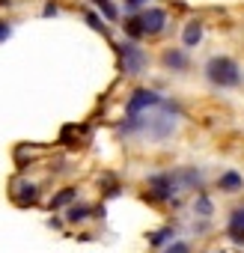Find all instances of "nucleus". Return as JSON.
I'll use <instances>...</instances> for the list:
<instances>
[{
	"instance_id": "f257e3e1",
	"label": "nucleus",
	"mask_w": 244,
	"mask_h": 253,
	"mask_svg": "<svg viewBox=\"0 0 244 253\" xmlns=\"http://www.w3.org/2000/svg\"><path fill=\"white\" fill-rule=\"evenodd\" d=\"M205 75H208V81H211L214 86H235V84L241 81V69H238L235 60H229V57H214V60H208Z\"/></svg>"
},
{
	"instance_id": "f03ea898",
	"label": "nucleus",
	"mask_w": 244,
	"mask_h": 253,
	"mask_svg": "<svg viewBox=\"0 0 244 253\" xmlns=\"http://www.w3.org/2000/svg\"><path fill=\"white\" fill-rule=\"evenodd\" d=\"M119 54H122V66H125L128 75H140V72H143V66H146V54H143L134 42H125V45L119 48Z\"/></svg>"
},
{
	"instance_id": "7ed1b4c3",
	"label": "nucleus",
	"mask_w": 244,
	"mask_h": 253,
	"mask_svg": "<svg viewBox=\"0 0 244 253\" xmlns=\"http://www.w3.org/2000/svg\"><path fill=\"white\" fill-rule=\"evenodd\" d=\"M155 104H161V98H158V92H152V89H137L131 98H128V104H125V110H128V116H140L146 107H155Z\"/></svg>"
},
{
	"instance_id": "20e7f679",
	"label": "nucleus",
	"mask_w": 244,
	"mask_h": 253,
	"mask_svg": "<svg viewBox=\"0 0 244 253\" xmlns=\"http://www.w3.org/2000/svg\"><path fill=\"white\" fill-rule=\"evenodd\" d=\"M149 191L155 200H170L176 191H179V182L170 176V173H161V176H152L149 179Z\"/></svg>"
},
{
	"instance_id": "39448f33",
	"label": "nucleus",
	"mask_w": 244,
	"mask_h": 253,
	"mask_svg": "<svg viewBox=\"0 0 244 253\" xmlns=\"http://www.w3.org/2000/svg\"><path fill=\"white\" fill-rule=\"evenodd\" d=\"M164 24H167V15H164L161 9H149V12H143V15H140V30H143L146 36L161 33V30H164Z\"/></svg>"
},
{
	"instance_id": "423d86ee",
	"label": "nucleus",
	"mask_w": 244,
	"mask_h": 253,
	"mask_svg": "<svg viewBox=\"0 0 244 253\" xmlns=\"http://www.w3.org/2000/svg\"><path fill=\"white\" fill-rule=\"evenodd\" d=\"M229 238L244 244V209H235L229 217Z\"/></svg>"
},
{
	"instance_id": "0eeeda50",
	"label": "nucleus",
	"mask_w": 244,
	"mask_h": 253,
	"mask_svg": "<svg viewBox=\"0 0 244 253\" xmlns=\"http://www.w3.org/2000/svg\"><path fill=\"white\" fill-rule=\"evenodd\" d=\"M241 185H244V179H241L235 170H229V173L220 176V191H229V194H232V191H241Z\"/></svg>"
},
{
	"instance_id": "6e6552de",
	"label": "nucleus",
	"mask_w": 244,
	"mask_h": 253,
	"mask_svg": "<svg viewBox=\"0 0 244 253\" xmlns=\"http://www.w3.org/2000/svg\"><path fill=\"white\" fill-rule=\"evenodd\" d=\"M182 39H185L188 48H194V45L203 39V24H200V21H191V24L185 27V36H182Z\"/></svg>"
},
{
	"instance_id": "1a4fd4ad",
	"label": "nucleus",
	"mask_w": 244,
	"mask_h": 253,
	"mask_svg": "<svg viewBox=\"0 0 244 253\" xmlns=\"http://www.w3.org/2000/svg\"><path fill=\"white\" fill-rule=\"evenodd\" d=\"M164 66H167V69H185V66H188V57H185L182 51H167V54H164Z\"/></svg>"
},
{
	"instance_id": "9d476101",
	"label": "nucleus",
	"mask_w": 244,
	"mask_h": 253,
	"mask_svg": "<svg viewBox=\"0 0 244 253\" xmlns=\"http://www.w3.org/2000/svg\"><path fill=\"white\" fill-rule=\"evenodd\" d=\"M18 191H21V194H15V203H18V206H27V203H36V197H39L33 185H21Z\"/></svg>"
},
{
	"instance_id": "9b49d317",
	"label": "nucleus",
	"mask_w": 244,
	"mask_h": 253,
	"mask_svg": "<svg viewBox=\"0 0 244 253\" xmlns=\"http://www.w3.org/2000/svg\"><path fill=\"white\" fill-rule=\"evenodd\" d=\"M75 200V188H66V191H60L54 200H51V209H60V206H69Z\"/></svg>"
},
{
	"instance_id": "f8f14e48",
	"label": "nucleus",
	"mask_w": 244,
	"mask_h": 253,
	"mask_svg": "<svg viewBox=\"0 0 244 253\" xmlns=\"http://www.w3.org/2000/svg\"><path fill=\"white\" fill-rule=\"evenodd\" d=\"M66 217H69V223H78V220H83V217H89V209H86V206H72Z\"/></svg>"
},
{
	"instance_id": "ddd939ff",
	"label": "nucleus",
	"mask_w": 244,
	"mask_h": 253,
	"mask_svg": "<svg viewBox=\"0 0 244 253\" xmlns=\"http://www.w3.org/2000/svg\"><path fill=\"white\" fill-rule=\"evenodd\" d=\"M92 3H95V6H98L101 12H104V18H110V21L116 18V6L110 3V0H92Z\"/></svg>"
},
{
	"instance_id": "4468645a",
	"label": "nucleus",
	"mask_w": 244,
	"mask_h": 253,
	"mask_svg": "<svg viewBox=\"0 0 244 253\" xmlns=\"http://www.w3.org/2000/svg\"><path fill=\"white\" fill-rule=\"evenodd\" d=\"M170 235H173V229H158V232H152V235H149V244H155V247H158V244H164Z\"/></svg>"
},
{
	"instance_id": "2eb2a0df",
	"label": "nucleus",
	"mask_w": 244,
	"mask_h": 253,
	"mask_svg": "<svg viewBox=\"0 0 244 253\" xmlns=\"http://www.w3.org/2000/svg\"><path fill=\"white\" fill-rule=\"evenodd\" d=\"M125 27H128V33L137 39V36H143V30H140V18H131V21H125Z\"/></svg>"
},
{
	"instance_id": "dca6fc26",
	"label": "nucleus",
	"mask_w": 244,
	"mask_h": 253,
	"mask_svg": "<svg viewBox=\"0 0 244 253\" xmlns=\"http://www.w3.org/2000/svg\"><path fill=\"white\" fill-rule=\"evenodd\" d=\"M167 253H191V250H188V244H185V241H173V244L167 247Z\"/></svg>"
},
{
	"instance_id": "f3484780",
	"label": "nucleus",
	"mask_w": 244,
	"mask_h": 253,
	"mask_svg": "<svg viewBox=\"0 0 244 253\" xmlns=\"http://www.w3.org/2000/svg\"><path fill=\"white\" fill-rule=\"evenodd\" d=\"M197 209H200L203 214H211V203H208L205 197H200V200H197Z\"/></svg>"
},
{
	"instance_id": "a211bd4d",
	"label": "nucleus",
	"mask_w": 244,
	"mask_h": 253,
	"mask_svg": "<svg viewBox=\"0 0 244 253\" xmlns=\"http://www.w3.org/2000/svg\"><path fill=\"white\" fill-rule=\"evenodd\" d=\"M9 33H12V27H9L6 21H0V42H6V39H9Z\"/></svg>"
},
{
	"instance_id": "6ab92c4d",
	"label": "nucleus",
	"mask_w": 244,
	"mask_h": 253,
	"mask_svg": "<svg viewBox=\"0 0 244 253\" xmlns=\"http://www.w3.org/2000/svg\"><path fill=\"white\" fill-rule=\"evenodd\" d=\"M86 21H89V24H92V27H95V30H104V27H101V21H98V18H95V15H89V18H86Z\"/></svg>"
},
{
	"instance_id": "aec40b11",
	"label": "nucleus",
	"mask_w": 244,
	"mask_h": 253,
	"mask_svg": "<svg viewBox=\"0 0 244 253\" xmlns=\"http://www.w3.org/2000/svg\"><path fill=\"white\" fill-rule=\"evenodd\" d=\"M125 3H128V6L134 9V6H140V3H146V0H125Z\"/></svg>"
}]
</instances>
